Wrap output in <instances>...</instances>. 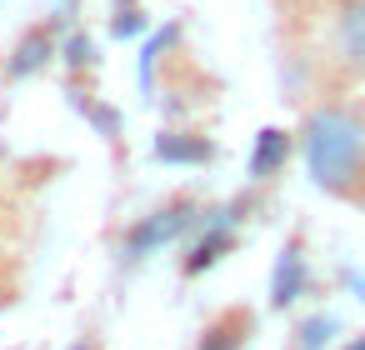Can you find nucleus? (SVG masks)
Segmentation results:
<instances>
[{"label":"nucleus","instance_id":"9","mask_svg":"<svg viewBox=\"0 0 365 350\" xmlns=\"http://www.w3.org/2000/svg\"><path fill=\"white\" fill-rule=\"evenodd\" d=\"M335 335H340V320H335L330 310H315V315H305V320L295 325V335H290L285 350H330Z\"/></svg>","mask_w":365,"mask_h":350},{"label":"nucleus","instance_id":"6","mask_svg":"<svg viewBox=\"0 0 365 350\" xmlns=\"http://www.w3.org/2000/svg\"><path fill=\"white\" fill-rule=\"evenodd\" d=\"M290 155H295V130L265 125V130L255 135V145H250V180H255V185H270L275 175H285Z\"/></svg>","mask_w":365,"mask_h":350},{"label":"nucleus","instance_id":"13","mask_svg":"<svg viewBox=\"0 0 365 350\" xmlns=\"http://www.w3.org/2000/svg\"><path fill=\"white\" fill-rule=\"evenodd\" d=\"M360 205H365V200H360Z\"/></svg>","mask_w":365,"mask_h":350},{"label":"nucleus","instance_id":"5","mask_svg":"<svg viewBox=\"0 0 365 350\" xmlns=\"http://www.w3.org/2000/svg\"><path fill=\"white\" fill-rule=\"evenodd\" d=\"M305 295H310V255H305V240L290 235L285 250H280V260H275V270H270V305L290 310Z\"/></svg>","mask_w":365,"mask_h":350},{"label":"nucleus","instance_id":"7","mask_svg":"<svg viewBox=\"0 0 365 350\" xmlns=\"http://www.w3.org/2000/svg\"><path fill=\"white\" fill-rule=\"evenodd\" d=\"M250 335H255V315H250L245 305H225L220 315H210V320L200 325L195 350H245Z\"/></svg>","mask_w":365,"mask_h":350},{"label":"nucleus","instance_id":"2","mask_svg":"<svg viewBox=\"0 0 365 350\" xmlns=\"http://www.w3.org/2000/svg\"><path fill=\"white\" fill-rule=\"evenodd\" d=\"M200 220H205V205H200L195 195H170V200H160L155 210H145V215L120 235V255L135 265V260H145V255H155V250H165V245L190 240V235L200 230Z\"/></svg>","mask_w":365,"mask_h":350},{"label":"nucleus","instance_id":"3","mask_svg":"<svg viewBox=\"0 0 365 350\" xmlns=\"http://www.w3.org/2000/svg\"><path fill=\"white\" fill-rule=\"evenodd\" d=\"M330 51H335V66H340L345 76L365 81V0H335Z\"/></svg>","mask_w":365,"mask_h":350},{"label":"nucleus","instance_id":"11","mask_svg":"<svg viewBox=\"0 0 365 350\" xmlns=\"http://www.w3.org/2000/svg\"><path fill=\"white\" fill-rule=\"evenodd\" d=\"M340 350H365V335H350V340H345Z\"/></svg>","mask_w":365,"mask_h":350},{"label":"nucleus","instance_id":"1","mask_svg":"<svg viewBox=\"0 0 365 350\" xmlns=\"http://www.w3.org/2000/svg\"><path fill=\"white\" fill-rule=\"evenodd\" d=\"M295 150L305 175L330 200H365V110L350 101H320L305 110L295 130Z\"/></svg>","mask_w":365,"mask_h":350},{"label":"nucleus","instance_id":"4","mask_svg":"<svg viewBox=\"0 0 365 350\" xmlns=\"http://www.w3.org/2000/svg\"><path fill=\"white\" fill-rule=\"evenodd\" d=\"M61 56V41H56V31L51 26H26L21 36H16V46L6 51V66H0V81H11V86H21V81H36L51 61Z\"/></svg>","mask_w":365,"mask_h":350},{"label":"nucleus","instance_id":"10","mask_svg":"<svg viewBox=\"0 0 365 350\" xmlns=\"http://www.w3.org/2000/svg\"><path fill=\"white\" fill-rule=\"evenodd\" d=\"M61 56H66V66H71V71L96 66V46H91V36H71V41L61 46Z\"/></svg>","mask_w":365,"mask_h":350},{"label":"nucleus","instance_id":"8","mask_svg":"<svg viewBox=\"0 0 365 350\" xmlns=\"http://www.w3.org/2000/svg\"><path fill=\"white\" fill-rule=\"evenodd\" d=\"M155 160H165V165H205V160H215V140H205L200 130H160L155 135Z\"/></svg>","mask_w":365,"mask_h":350},{"label":"nucleus","instance_id":"12","mask_svg":"<svg viewBox=\"0 0 365 350\" xmlns=\"http://www.w3.org/2000/svg\"><path fill=\"white\" fill-rule=\"evenodd\" d=\"M71 350H96V345H71Z\"/></svg>","mask_w":365,"mask_h":350}]
</instances>
